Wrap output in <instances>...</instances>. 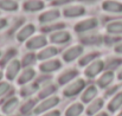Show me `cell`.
Instances as JSON below:
<instances>
[{
	"instance_id": "obj_1",
	"label": "cell",
	"mask_w": 122,
	"mask_h": 116,
	"mask_svg": "<svg viewBox=\"0 0 122 116\" xmlns=\"http://www.w3.org/2000/svg\"><path fill=\"white\" fill-rule=\"evenodd\" d=\"M86 86V82L83 78H77L75 81H72L71 83H69L64 89H63V96L66 98H71L77 96L78 94L83 92V90Z\"/></svg>"
},
{
	"instance_id": "obj_2",
	"label": "cell",
	"mask_w": 122,
	"mask_h": 116,
	"mask_svg": "<svg viewBox=\"0 0 122 116\" xmlns=\"http://www.w3.org/2000/svg\"><path fill=\"white\" fill-rule=\"evenodd\" d=\"M61 102L59 97L58 96H51V97H47V98H44L41 100V102H39L35 110H33V114L35 115H43L50 110H52L56 106H58Z\"/></svg>"
},
{
	"instance_id": "obj_3",
	"label": "cell",
	"mask_w": 122,
	"mask_h": 116,
	"mask_svg": "<svg viewBox=\"0 0 122 116\" xmlns=\"http://www.w3.org/2000/svg\"><path fill=\"white\" fill-rule=\"evenodd\" d=\"M103 70H106V65H104V61L102 59H96L92 63H90L88 66H85L84 70V76L86 78H95L98 76Z\"/></svg>"
},
{
	"instance_id": "obj_4",
	"label": "cell",
	"mask_w": 122,
	"mask_h": 116,
	"mask_svg": "<svg viewBox=\"0 0 122 116\" xmlns=\"http://www.w3.org/2000/svg\"><path fill=\"white\" fill-rule=\"evenodd\" d=\"M21 70V62L19 59H12L7 65H6V71H5V76L7 78V81H14L15 78H18L19 74Z\"/></svg>"
},
{
	"instance_id": "obj_5",
	"label": "cell",
	"mask_w": 122,
	"mask_h": 116,
	"mask_svg": "<svg viewBox=\"0 0 122 116\" xmlns=\"http://www.w3.org/2000/svg\"><path fill=\"white\" fill-rule=\"evenodd\" d=\"M62 68V62L59 59H49L39 64V71L41 74H52Z\"/></svg>"
},
{
	"instance_id": "obj_6",
	"label": "cell",
	"mask_w": 122,
	"mask_h": 116,
	"mask_svg": "<svg viewBox=\"0 0 122 116\" xmlns=\"http://www.w3.org/2000/svg\"><path fill=\"white\" fill-rule=\"evenodd\" d=\"M83 46L82 45H74L71 47H69L64 53H63V61L65 63H71L74 61H76L78 57H81L83 55Z\"/></svg>"
},
{
	"instance_id": "obj_7",
	"label": "cell",
	"mask_w": 122,
	"mask_h": 116,
	"mask_svg": "<svg viewBox=\"0 0 122 116\" xmlns=\"http://www.w3.org/2000/svg\"><path fill=\"white\" fill-rule=\"evenodd\" d=\"M97 25H98V20L96 18H88V19H84L80 23H77L74 29L77 33H83V32H88L90 30L96 29Z\"/></svg>"
},
{
	"instance_id": "obj_8",
	"label": "cell",
	"mask_w": 122,
	"mask_h": 116,
	"mask_svg": "<svg viewBox=\"0 0 122 116\" xmlns=\"http://www.w3.org/2000/svg\"><path fill=\"white\" fill-rule=\"evenodd\" d=\"M77 76H78V70H76V69L65 70L57 77V84L58 85H68L69 83L75 81Z\"/></svg>"
},
{
	"instance_id": "obj_9",
	"label": "cell",
	"mask_w": 122,
	"mask_h": 116,
	"mask_svg": "<svg viewBox=\"0 0 122 116\" xmlns=\"http://www.w3.org/2000/svg\"><path fill=\"white\" fill-rule=\"evenodd\" d=\"M97 94H98V88H97V85H94V84H90V85H88L84 90H83V92H82V96H81V102L84 104V103H90V102H92L95 98H97L96 96H97Z\"/></svg>"
},
{
	"instance_id": "obj_10",
	"label": "cell",
	"mask_w": 122,
	"mask_h": 116,
	"mask_svg": "<svg viewBox=\"0 0 122 116\" xmlns=\"http://www.w3.org/2000/svg\"><path fill=\"white\" fill-rule=\"evenodd\" d=\"M20 101L17 96H13L11 98H8L1 107V111L4 115H12L18 108H19Z\"/></svg>"
},
{
	"instance_id": "obj_11",
	"label": "cell",
	"mask_w": 122,
	"mask_h": 116,
	"mask_svg": "<svg viewBox=\"0 0 122 116\" xmlns=\"http://www.w3.org/2000/svg\"><path fill=\"white\" fill-rule=\"evenodd\" d=\"M36 77V70L32 68H25L17 78V84L18 85H26L30 84V82Z\"/></svg>"
},
{
	"instance_id": "obj_12",
	"label": "cell",
	"mask_w": 122,
	"mask_h": 116,
	"mask_svg": "<svg viewBox=\"0 0 122 116\" xmlns=\"http://www.w3.org/2000/svg\"><path fill=\"white\" fill-rule=\"evenodd\" d=\"M114 78H115V74L114 71H104L96 82V85L97 88H101V89H108L109 85L114 82Z\"/></svg>"
},
{
	"instance_id": "obj_13",
	"label": "cell",
	"mask_w": 122,
	"mask_h": 116,
	"mask_svg": "<svg viewBox=\"0 0 122 116\" xmlns=\"http://www.w3.org/2000/svg\"><path fill=\"white\" fill-rule=\"evenodd\" d=\"M70 39H71L70 33H69L68 31H63V30L57 31V32H53V33H51L50 37H49V40H50L52 44H59V45L68 43Z\"/></svg>"
},
{
	"instance_id": "obj_14",
	"label": "cell",
	"mask_w": 122,
	"mask_h": 116,
	"mask_svg": "<svg viewBox=\"0 0 122 116\" xmlns=\"http://www.w3.org/2000/svg\"><path fill=\"white\" fill-rule=\"evenodd\" d=\"M63 13L64 17L66 18H77L85 14V8L82 5H71V6H66Z\"/></svg>"
},
{
	"instance_id": "obj_15",
	"label": "cell",
	"mask_w": 122,
	"mask_h": 116,
	"mask_svg": "<svg viewBox=\"0 0 122 116\" xmlns=\"http://www.w3.org/2000/svg\"><path fill=\"white\" fill-rule=\"evenodd\" d=\"M47 44V38L43 35H39V36H35L31 39L27 40L26 43V49L29 50H38V49H41L44 47L45 45Z\"/></svg>"
},
{
	"instance_id": "obj_16",
	"label": "cell",
	"mask_w": 122,
	"mask_h": 116,
	"mask_svg": "<svg viewBox=\"0 0 122 116\" xmlns=\"http://www.w3.org/2000/svg\"><path fill=\"white\" fill-rule=\"evenodd\" d=\"M104 106V100L98 97V98H95L92 102H90L85 109V114L86 116H94L98 113H101V109L103 108Z\"/></svg>"
},
{
	"instance_id": "obj_17",
	"label": "cell",
	"mask_w": 122,
	"mask_h": 116,
	"mask_svg": "<svg viewBox=\"0 0 122 116\" xmlns=\"http://www.w3.org/2000/svg\"><path fill=\"white\" fill-rule=\"evenodd\" d=\"M61 17V12L56 8H52V10H49L44 13H41V15L38 17V20L41 21V24H51L52 21L57 20L58 18Z\"/></svg>"
},
{
	"instance_id": "obj_18",
	"label": "cell",
	"mask_w": 122,
	"mask_h": 116,
	"mask_svg": "<svg viewBox=\"0 0 122 116\" xmlns=\"http://www.w3.org/2000/svg\"><path fill=\"white\" fill-rule=\"evenodd\" d=\"M102 8L109 13H122V2L117 0H104L102 2Z\"/></svg>"
},
{
	"instance_id": "obj_19",
	"label": "cell",
	"mask_w": 122,
	"mask_h": 116,
	"mask_svg": "<svg viewBox=\"0 0 122 116\" xmlns=\"http://www.w3.org/2000/svg\"><path fill=\"white\" fill-rule=\"evenodd\" d=\"M36 32V27L33 24H26L25 26H23L18 33H17V40L18 41H25L26 39H29L33 33Z\"/></svg>"
},
{
	"instance_id": "obj_20",
	"label": "cell",
	"mask_w": 122,
	"mask_h": 116,
	"mask_svg": "<svg viewBox=\"0 0 122 116\" xmlns=\"http://www.w3.org/2000/svg\"><path fill=\"white\" fill-rule=\"evenodd\" d=\"M45 7L43 0H25L23 4V8L27 12H38Z\"/></svg>"
},
{
	"instance_id": "obj_21",
	"label": "cell",
	"mask_w": 122,
	"mask_h": 116,
	"mask_svg": "<svg viewBox=\"0 0 122 116\" xmlns=\"http://www.w3.org/2000/svg\"><path fill=\"white\" fill-rule=\"evenodd\" d=\"M58 49L55 47V46H47L45 49L41 50L37 55V59H39L41 62H45V61H49L51 59L52 57H55L56 55H58Z\"/></svg>"
},
{
	"instance_id": "obj_22",
	"label": "cell",
	"mask_w": 122,
	"mask_h": 116,
	"mask_svg": "<svg viewBox=\"0 0 122 116\" xmlns=\"http://www.w3.org/2000/svg\"><path fill=\"white\" fill-rule=\"evenodd\" d=\"M108 111L109 113H116L117 110H120L122 108V91H119L116 95H114L112 97V100L109 101L108 106Z\"/></svg>"
},
{
	"instance_id": "obj_23",
	"label": "cell",
	"mask_w": 122,
	"mask_h": 116,
	"mask_svg": "<svg viewBox=\"0 0 122 116\" xmlns=\"http://www.w3.org/2000/svg\"><path fill=\"white\" fill-rule=\"evenodd\" d=\"M84 110L85 109H84V106H83L82 102H74L72 104H70L66 108L64 115L65 116H81Z\"/></svg>"
},
{
	"instance_id": "obj_24",
	"label": "cell",
	"mask_w": 122,
	"mask_h": 116,
	"mask_svg": "<svg viewBox=\"0 0 122 116\" xmlns=\"http://www.w3.org/2000/svg\"><path fill=\"white\" fill-rule=\"evenodd\" d=\"M106 31L108 35L112 36H120L122 35V20H114L107 24Z\"/></svg>"
},
{
	"instance_id": "obj_25",
	"label": "cell",
	"mask_w": 122,
	"mask_h": 116,
	"mask_svg": "<svg viewBox=\"0 0 122 116\" xmlns=\"http://www.w3.org/2000/svg\"><path fill=\"white\" fill-rule=\"evenodd\" d=\"M56 91H57V85H55V84H46L45 86H43L41 90L38 91V98L44 100V98L51 97V96H53V94Z\"/></svg>"
},
{
	"instance_id": "obj_26",
	"label": "cell",
	"mask_w": 122,
	"mask_h": 116,
	"mask_svg": "<svg viewBox=\"0 0 122 116\" xmlns=\"http://www.w3.org/2000/svg\"><path fill=\"white\" fill-rule=\"evenodd\" d=\"M41 90V85H39V82L38 83H31V84H26L23 86V89L20 90V95L23 97H29L31 95H33L35 92L39 91Z\"/></svg>"
},
{
	"instance_id": "obj_27",
	"label": "cell",
	"mask_w": 122,
	"mask_h": 116,
	"mask_svg": "<svg viewBox=\"0 0 122 116\" xmlns=\"http://www.w3.org/2000/svg\"><path fill=\"white\" fill-rule=\"evenodd\" d=\"M100 56V53L97 51H91V52H88L86 55L82 56L80 62H78V65L80 66H88L90 63H92L94 61L97 59V57Z\"/></svg>"
},
{
	"instance_id": "obj_28",
	"label": "cell",
	"mask_w": 122,
	"mask_h": 116,
	"mask_svg": "<svg viewBox=\"0 0 122 116\" xmlns=\"http://www.w3.org/2000/svg\"><path fill=\"white\" fill-rule=\"evenodd\" d=\"M36 106H37L36 100L30 98V100H27V101H26V102H25L23 106H20L19 111L21 113V115H27V114H30L31 111H33V110H35Z\"/></svg>"
},
{
	"instance_id": "obj_29",
	"label": "cell",
	"mask_w": 122,
	"mask_h": 116,
	"mask_svg": "<svg viewBox=\"0 0 122 116\" xmlns=\"http://www.w3.org/2000/svg\"><path fill=\"white\" fill-rule=\"evenodd\" d=\"M122 64V58H109L107 61H104V65H106V70L107 71H114L117 68H120V65Z\"/></svg>"
},
{
	"instance_id": "obj_30",
	"label": "cell",
	"mask_w": 122,
	"mask_h": 116,
	"mask_svg": "<svg viewBox=\"0 0 122 116\" xmlns=\"http://www.w3.org/2000/svg\"><path fill=\"white\" fill-rule=\"evenodd\" d=\"M18 2L14 0H0V10L7 11V12H13L18 10Z\"/></svg>"
},
{
	"instance_id": "obj_31",
	"label": "cell",
	"mask_w": 122,
	"mask_h": 116,
	"mask_svg": "<svg viewBox=\"0 0 122 116\" xmlns=\"http://www.w3.org/2000/svg\"><path fill=\"white\" fill-rule=\"evenodd\" d=\"M81 41L83 44H91V45H96L102 43V37L95 33H86V36L82 37Z\"/></svg>"
},
{
	"instance_id": "obj_32",
	"label": "cell",
	"mask_w": 122,
	"mask_h": 116,
	"mask_svg": "<svg viewBox=\"0 0 122 116\" xmlns=\"http://www.w3.org/2000/svg\"><path fill=\"white\" fill-rule=\"evenodd\" d=\"M65 27L64 23H56V24H47L46 26H43L41 30L44 33H53L57 31H61V29Z\"/></svg>"
},
{
	"instance_id": "obj_33",
	"label": "cell",
	"mask_w": 122,
	"mask_h": 116,
	"mask_svg": "<svg viewBox=\"0 0 122 116\" xmlns=\"http://www.w3.org/2000/svg\"><path fill=\"white\" fill-rule=\"evenodd\" d=\"M17 55V50L15 49H10L7 52H6V55L5 56H2L1 57V61H0V65L1 66H5V65H7L12 59H14L13 57Z\"/></svg>"
},
{
	"instance_id": "obj_34",
	"label": "cell",
	"mask_w": 122,
	"mask_h": 116,
	"mask_svg": "<svg viewBox=\"0 0 122 116\" xmlns=\"http://www.w3.org/2000/svg\"><path fill=\"white\" fill-rule=\"evenodd\" d=\"M36 58L37 56L33 53V52H29L27 55H25L23 57V59L20 61L21 62V65H24L25 68H30V65H32L35 62H36Z\"/></svg>"
},
{
	"instance_id": "obj_35",
	"label": "cell",
	"mask_w": 122,
	"mask_h": 116,
	"mask_svg": "<svg viewBox=\"0 0 122 116\" xmlns=\"http://www.w3.org/2000/svg\"><path fill=\"white\" fill-rule=\"evenodd\" d=\"M11 90V84L8 82H0V98L4 97Z\"/></svg>"
},
{
	"instance_id": "obj_36",
	"label": "cell",
	"mask_w": 122,
	"mask_h": 116,
	"mask_svg": "<svg viewBox=\"0 0 122 116\" xmlns=\"http://www.w3.org/2000/svg\"><path fill=\"white\" fill-rule=\"evenodd\" d=\"M120 41H121V37H120V36L108 35V36L104 38V43H107L108 45H110V44H116V43H120Z\"/></svg>"
},
{
	"instance_id": "obj_37",
	"label": "cell",
	"mask_w": 122,
	"mask_h": 116,
	"mask_svg": "<svg viewBox=\"0 0 122 116\" xmlns=\"http://www.w3.org/2000/svg\"><path fill=\"white\" fill-rule=\"evenodd\" d=\"M119 92V85H114V86H112V88H108L107 90H106V96L107 97H113L114 95H116Z\"/></svg>"
},
{
	"instance_id": "obj_38",
	"label": "cell",
	"mask_w": 122,
	"mask_h": 116,
	"mask_svg": "<svg viewBox=\"0 0 122 116\" xmlns=\"http://www.w3.org/2000/svg\"><path fill=\"white\" fill-rule=\"evenodd\" d=\"M41 116H61V111L59 110H57V109H52V110H50V111H47V113H45V114H43Z\"/></svg>"
},
{
	"instance_id": "obj_39",
	"label": "cell",
	"mask_w": 122,
	"mask_h": 116,
	"mask_svg": "<svg viewBox=\"0 0 122 116\" xmlns=\"http://www.w3.org/2000/svg\"><path fill=\"white\" fill-rule=\"evenodd\" d=\"M114 51H115L116 53H119V55H122V43H119L117 45H115Z\"/></svg>"
},
{
	"instance_id": "obj_40",
	"label": "cell",
	"mask_w": 122,
	"mask_h": 116,
	"mask_svg": "<svg viewBox=\"0 0 122 116\" xmlns=\"http://www.w3.org/2000/svg\"><path fill=\"white\" fill-rule=\"evenodd\" d=\"M7 26V20L5 18H0V30Z\"/></svg>"
},
{
	"instance_id": "obj_41",
	"label": "cell",
	"mask_w": 122,
	"mask_h": 116,
	"mask_svg": "<svg viewBox=\"0 0 122 116\" xmlns=\"http://www.w3.org/2000/svg\"><path fill=\"white\" fill-rule=\"evenodd\" d=\"M72 0H57L53 2V5H62V4H66V2H70Z\"/></svg>"
},
{
	"instance_id": "obj_42",
	"label": "cell",
	"mask_w": 122,
	"mask_h": 116,
	"mask_svg": "<svg viewBox=\"0 0 122 116\" xmlns=\"http://www.w3.org/2000/svg\"><path fill=\"white\" fill-rule=\"evenodd\" d=\"M94 116H109V115L106 111H101V113H98V114H96V115H94Z\"/></svg>"
},
{
	"instance_id": "obj_43",
	"label": "cell",
	"mask_w": 122,
	"mask_h": 116,
	"mask_svg": "<svg viewBox=\"0 0 122 116\" xmlns=\"http://www.w3.org/2000/svg\"><path fill=\"white\" fill-rule=\"evenodd\" d=\"M117 79H119V81H122V69H120L119 72H117Z\"/></svg>"
},
{
	"instance_id": "obj_44",
	"label": "cell",
	"mask_w": 122,
	"mask_h": 116,
	"mask_svg": "<svg viewBox=\"0 0 122 116\" xmlns=\"http://www.w3.org/2000/svg\"><path fill=\"white\" fill-rule=\"evenodd\" d=\"M80 1H83V2H92L95 0H80Z\"/></svg>"
},
{
	"instance_id": "obj_45",
	"label": "cell",
	"mask_w": 122,
	"mask_h": 116,
	"mask_svg": "<svg viewBox=\"0 0 122 116\" xmlns=\"http://www.w3.org/2000/svg\"><path fill=\"white\" fill-rule=\"evenodd\" d=\"M2 76H4V74H2V71H0V81L2 79Z\"/></svg>"
},
{
	"instance_id": "obj_46",
	"label": "cell",
	"mask_w": 122,
	"mask_h": 116,
	"mask_svg": "<svg viewBox=\"0 0 122 116\" xmlns=\"http://www.w3.org/2000/svg\"><path fill=\"white\" fill-rule=\"evenodd\" d=\"M1 57H2V52L0 51V58H1Z\"/></svg>"
},
{
	"instance_id": "obj_47",
	"label": "cell",
	"mask_w": 122,
	"mask_h": 116,
	"mask_svg": "<svg viewBox=\"0 0 122 116\" xmlns=\"http://www.w3.org/2000/svg\"><path fill=\"white\" fill-rule=\"evenodd\" d=\"M117 116H122V111H121V113H120V114H119V115H117Z\"/></svg>"
},
{
	"instance_id": "obj_48",
	"label": "cell",
	"mask_w": 122,
	"mask_h": 116,
	"mask_svg": "<svg viewBox=\"0 0 122 116\" xmlns=\"http://www.w3.org/2000/svg\"><path fill=\"white\" fill-rule=\"evenodd\" d=\"M0 116H4V115H0Z\"/></svg>"
}]
</instances>
